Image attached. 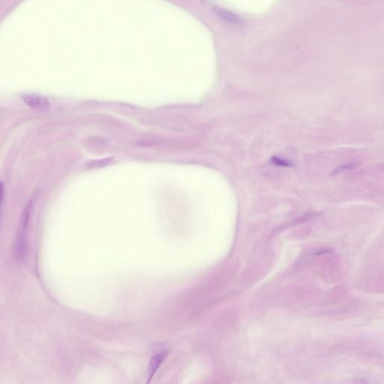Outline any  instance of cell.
Instances as JSON below:
<instances>
[{
    "label": "cell",
    "instance_id": "obj_3",
    "mask_svg": "<svg viewBox=\"0 0 384 384\" xmlns=\"http://www.w3.org/2000/svg\"><path fill=\"white\" fill-rule=\"evenodd\" d=\"M167 356V353L163 352V353H158V354L155 355L151 359L150 362H149V368H148L149 380H148L147 383L150 382L151 380L153 378L154 375L156 374L157 371L161 367V364H162L164 359H165Z\"/></svg>",
    "mask_w": 384,
    "mask_h": 384
},
{
    "label": "cell",
    "instance_id": "obj_1",
    "mask_svg": "<svg viewBox=\"0 0 384 384\" xmlns=\"http://www.w3.org/2000/svg\"><path fill=\"white\" fill-rule=\"evenodd\" d=\"M33 200H30L22 213L17 240H16V250H17L16 253L18 257H23L26 251L27 230H28L29 222L33 210Z\"/></svg>",
    "mask_w": 384,
    "mask_h": 384
},
{
    "label": "cell",
    "instance_id": "obj_4",
    "mask_svg": "<svg viewBox=\"0 0 384 384\" xmlns=\"http://www.w3.org/2000/svg\"><path fill=\"white\" fill-rule=\"evenodd\" d=\"M215 12L219 18L222 19L226 23H230V24L237 25V24L241 23V17H239L237 14H234L232 11L219 8H215Z\"/></svg>",
    "mask_w": 384,
    "mask_h": 384
},
{
    "label": "cell",
    "instance_id": "obj_5",
    "mask_svg": "<svg viewBox=\"0 0 384 384\" xmlns=\"http://www.w3.org/2000/svg\"><path fill=\"white\" fill-rule=\"evenodd\" d=\"M4 197H5V187H4L3 183L0 182V218H1V214H2Z\"/></svg>",
    "mask_w": 384,
    "mask_h": 384
},
{
    "label": "cell",
    "instance_id": "obj_2",
    "mask_svg": "<svg viewBox=\"0 0 384 384\" xmlns=\"http://www.w3.org/2000/svg\"><path fill=\"white\" fill-rule=\"evenodd\" d=\"M21 98L27 106L35 110L42 111L50 107V101L45 96L34 94H24L22 95Z\"/></svg>",
    "mask_w": 384,
    "mask_h": 384
}]
</instances>
